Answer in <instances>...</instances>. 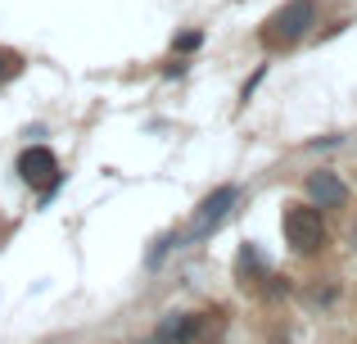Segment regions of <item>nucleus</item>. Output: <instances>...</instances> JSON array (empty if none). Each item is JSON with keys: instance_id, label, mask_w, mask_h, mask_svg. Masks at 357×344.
<instances>
[{"instance_id": "f257e3e1", "label": "nucleus", "mask_w": 357, "mask_h": 344, "mask_svg": "<svg viewBox=\"0 0 357 344\" xmlns=\"http://www.w3.org/2000/svg\"><path fill=\"white\" fill-rule=\"evenodd\" d=\"M317 14H321V0H285V5L262 23L258 41L267 45V50H289V45H298L317 27Z\"/></svg>"}, {"instance_id": "f03ea898", "label": "nucleus", "mask_w": 357, "mask_h": 344, "mask_svg": "<svg viewBox=\"0 0 357 344\" xmlns=\"http://www.w3.org/2000/svg\"><path fill=\"white\" fill-rule=\"evenodd\" d=\"M280 231H285V240L298 249V254H317V249H326V222H321V213H317L312 204H285V213H280Z\"/></svg>"}, {"instance_id": "7ed1b4c3", "label": "nucleus", "mask_w": 357, "mask_h": 344, "mask_svg": "<svg viewBox=\"0 0 357 344\" xmlns=\"http://www.w3.org/2000/svg\"><path fill=\"white\" fill-rule=\"evenodd\" d=\"M18 172H23V181L32 186V190H50V186L59 181V159H54V150H45V145H27V150L18 154Z\"/></svg>"}, {"instance_id": "20e7f679", "label": "nucleus", "mask_w": 357, "mask_h": 344, "mask_svg": "<svg viewBox=\"0 0 357 344\" xmlns=\"http://www.w3.org/2000/svg\"><path fill=\"white\" fill-rule=\"evenodd\" d=\"M231 204H236V186H218V190L204 200V209H199V218H195V227H190V236H208L213 227H218L222 218L231 213Z\"/></svg>"}, {"instance_id": "39448f33", "label": "nucleus", "mask_w": 357, "mask_h": 344, "mask_svg": "<svg viewBox=\"0 0 357 344\" xmlns=\"http://www.w3.org/2000/svg\"><path fill=\"white\" fill-rule=\"evenodd\" d=\"M307 195H312V204H321V209H344L349 186H344L335 172H312L307 177Z\"/></svg>"}, {"instance_id": "423d86ee", "label": "nucleus", "mask_w": 357, "mask_h": 344, "mask_svg": "<svg viewBox=\"0 0 357 344\" xmlns=\"http://www.w3.org/2000/svg\"><path fill=\"white\" fill-rule=\"evenodd\" d=\"M199 336V317H167L158 327V344H190Z\"/></svg>"}, {"instance_id": "0eeeda50", "label": "nucleus", "mask_w": 357, "mask_h": 344, "mask_svg": "<svg viewBox=\"0 0 357 344\" xmlns=\"http://www.w3.org/2000/svg\"><path fill=\"white\" fill-rule=\"evenodd\" d=\"M18 73H23V54H18V50H9V45H0V82L18 77Z\"/></svg>"}, {"instance_id": "6e6552de", "label": "nucleus", "mask_w": 357, "mask_h": 344, "mask_svg": "<svg viewBox=\"0 0 357 344\" xmlns=\"http://www.w3.org/2000/svg\"><path fill=\"white\" fill-rule=\"evenodd\" d=\"M199 45V32H185V36H176V50H195Z\"/></svg>"}]
</instances>
